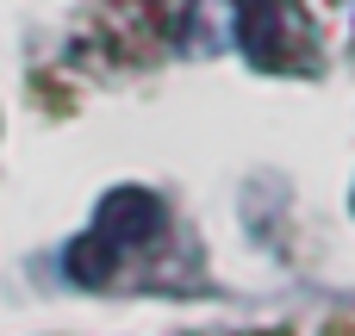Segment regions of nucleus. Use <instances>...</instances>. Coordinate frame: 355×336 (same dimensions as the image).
I'll return each mask as SVG.
<instances>
[{
  "instance_id": "f257e3e1",
  "label": "nucleus",
  "mask_w": 355,
  "mask_h": 336,
  "mask_svg": "<svg viewBox=\"0 0 355 336\" xmlns=\"http://www.w3.org/2000/svg\"><path fill=\"white\" fill-rule=\"evenodd\" d=\"M231 25L256 69L300 75L318 62V25L300 0H231Z\"/></svg>"
},
{
  "instance_id": "f03ea898",
  "label": "nucleus",
  "mask_w": 355,
  "mask_h": 336,
  "mask_svg": "<svg viewBox=\"0 0 355 336\" xmlns=\"http://www.w3.org/2000/svg\"><path fill=\"white\" fill-rule=\"evenodd\" d=\"M156 231H162V206H156V193H144V187H112V193L100 200V212H94V237H106L112 249L150 243Z\"/></svg>"
}]
</instances>
